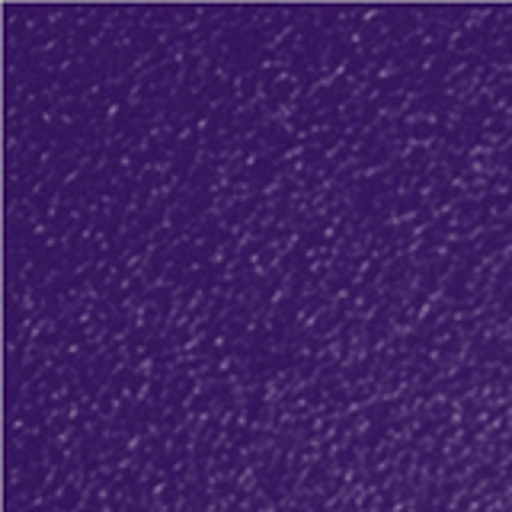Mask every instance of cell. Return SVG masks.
I'll return each mask as SVG.
<instances>
[]
</instances>
